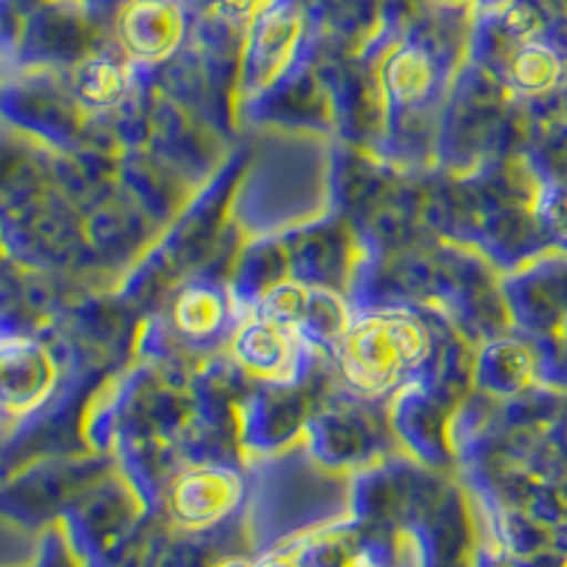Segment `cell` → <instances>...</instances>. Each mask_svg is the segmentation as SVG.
Returning a JSON list of instances; mask_svg holds the SVG:
<instances>
[{
	"label": "cell",
	"mask_w": 567,
	"mask_h": 567,
	"mask_svg": "<svg viewBox=\"0 0 567 567\" xmlns=\"http://www.w3.org/2000/svg\"><path fill=\"white\" fill-rule=\"evenodd\" d=\"M511 78L525 91H545L559 78V60L545 45H525L511 63Z\"/></svg>",
	"instance_id": "9"
},
{
	"label": "cell",
	"mask_w": 567,
	"mask_h": 567,
	"mask_svg": "<svg viewBox=\"0 0 567 567\" xmlns=\"http://www.w3.org/2000/svg\"><path fill=\"white\" fill-rule=\"evenodd\" d=\"M236 354L250 372L261 378H287L296 367L292 329L267 316L250 321L236 338Z\"/></svg>",
	"instance_id": "3"
},
{
	"label": "cell",
	"mask_w": 567,
	"mask_h": 567,
	"mask_svg": "<svg viewBox=\"0 0 567 567\" xmlns=\"http://www.w3.org/2000/svg\"><path fill=\"white\" fill-rule=\"evenodd\" d=\"M261 567H298V565H292V561L287 559H267Z\"/></svg>",
	"instance_id": "11"
},
{
	"label": "cell",
	"mask_w": 567,
	"mask_h": 567,
	"mask_svg": "<svg viewBox=\"0 0 567 567\" xmlns=\"http://www.w3.org/2000/svg\"><path fill=\"white\" fill-rule=\"evenodd\" d=\"M386 85L400 103H417L432 89V60L414 45L400 49L386 65Z\"/></svg>",
	"instance_id": "6"
},
{
	"label": "cell",
	"mask_w": 567,
	"mask_h": 567,
	"mask_svg": "<svg viewBox=\"0 0 567 567\" xmlns=\"http://www.w3.org/2000/svg\"><path fill=\"white\" fill-rule=\"evenodd\" d=\"M225 567H250V565H245V561H230V565H225Z\"/></svg>",
	"instance_id": "13"
},
{
	"label": "cell",
	"mask_w": 567,
	"mask_h": 567,
	"mask_svg": "<svg viewBox=\"0 0 567 567\" xmlns=\"http://www.w3.org/2000/svg\"><path fill=\"white\" fill-rule=\"evenodd\" d=\"M298 32H301V23L292 9H267L258 14L256 40H252V58H256L258 71L272 74L281 69L296 49Z\"/></svg>",
	"instance_id": "5"
},
{
	"label": "cell",
	"mask_w": 567,
	"mask_h": 567,
	"mask_svg": "<svg viewBox=\"0 0 567 567\" xmlns=\"http://www.w3.org/2000/svg\"><path fill=\"white\" fill-rule=\"evenodd\" d=\"M185 34V18L171 0H136L120 18V38L140 60H165Z\"/></svg>",
	"instance_id": "2"
},
{
	"label": "cell",
	"mask_w": 567,
	"mask_h": 567,
	"mask_svg": "<svg viewBox=\"0 0 567 567\" xmlns=\"http://www.w3.org/2000/svg\"><path fill=\"white\" fill-rule=\"evenodd\" d=\"M239 496V483L227 471L202 468L187 474L174 491V511L190 525H205L225 516Z\"/></svg>",
	"instance_id": "4"
},
{
	"label": "cell",
	"mask_w": 567,
	"mask_h": 567,
	"mask_svg": "<svg viewBox=\"0 0 567 567\" xmlns=\"http://www.w3.org/2000/svg\"><path fill=\"white\" fill-rule=\"evenodd\" d=\"M267 0H219L221 12L230 18H252V14L265 12Z\"/></svg>",
	"instance_id": "10"
},
{
	"label": "cell",
	"mask_w": 567,
	"mask_h": 567,
	"mask_svg": "<svg viewBox=\"0 0 567 567\" xmlns=\"http://www.w3.org/2000/svg\"><path fill=\"white\" fill-rule=\"evenodd\" d=\"M74 89L89 105H114L116 100L123 97L125 74L120 65L105 58L89 60L78 69Z\"/></svg>",
	"instance_id": "7"
},
{
	"label": "cell",
	"mask_w": 567,
	"mask_h": 567,
	"mask_svg": "<svg viewBox=\"0 0 567 567\" xmlns=\"http://www.w3.org/2000/svg\"><path fill=\"white\" fill-rule=\"evenodd\" d=\"M221 301L210 290H187L176 303V323L187 336H210L221 323Z\"/></svg>",
	"instance_id": "8"
},
{
	"label": "cell",
	"mask_w": 567,
	"mask_h": 567,
	"mask_svg": "<svg viewBox=\"0 0 567 567\" xmlns=\"http://www.w3.org/2000/svg\"><path fill=\"white\" fill-rule=\"evenodd\" d=\"M429 354V336L414 318L400 312L361 318L343 332V374L363 392H383L406 369Z\"/></svg>",
	"instance_id": "1"
},
{
	"label": "cell",
	"mask_w": 567,
	"mask_h": 567,
	"mask_svg": "<svg viewBox=\"0 0 567 567\" xmlns=\"http://www.w3.org/2000/svg\"><path fill=\"white\" fill-rule=\"evenodd\" d=\"M440 3H445V7H468L474 0H440Z\"/></svg>",
	"instance_id": "12"
}]
</instances>
